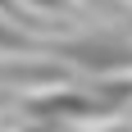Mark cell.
<instances>
[{
  "instance_id": "cell-1",
  "label": "cell",
  "mask_w": 132,
  "mask_h": 132,
  "mask_svg": "<svg viewBox=\"0 0 132 132\" xmlns=\"http://www.w3.org/2000/svg\"><path fill=\"white\" fill-rule=\"evenodd\" d=\"M46 55H59L68 64H82L91 73H123L132 68V46L119 37H78V41H46Z\"/></svg>"
},
{
  "instance_id": "cell-2",
  "label": "cell",
  "mask_w": 132,
  "mask_h": 132,
  "mask_svg": "<svg viewBox=\"0 0 132 132\" xmlns=\"http://www.w3.org/2000/svg\"><path fill=\"white\" fill-rule=\"evenodd\" d=\"M0 50H46V46L32 41V37H23V32H14V27L0 18Z\"/></svg>"
},
{
  "instance_id": "cell-3",
  "label": "cell",
  "mask_w": 132,
  "mask_h": 132,
  "mask_svg": "<svg viewBox=\"0 0 132 132\" xmlns=\"http://www.w3.org/2000/svg\"><path fill=\"white\" fill-rule=\"evenodd\" d=\"M27 5H37V9H59L64 0H27Z\"/></svg>"
},
{
  "instance_id": "cell-4",
  "label": "cell",
  "mask_w": 132,
  "mask_h": 132,
  "mask_svg": "<svg viewBox=\"0 0 132 132\" xmlns=\"http://www.w3.org/2000/svg\"><path fill=\"white\" fill-rule=\"evenodd\" d=\"M0 14H14V0H0Z\"/></svg>"
},
{
  "instance_id": "cell-5",
  "label": "cell",
  "mask_w": 132,
  "mask_h": 132,
  "mask_svg": "<svg viewBox=\"0 0 132 132\" xmlns=\"http://www.w3.org/2000/svg\"><path fill=\"white\" fill-rule=\"evenodd\" d=\"M0 105H5V96H0Z\"/></svg>"
},
{
  "instance_id": "cell-6",
  "label": "cell",
  "mask_w": 132,
  "mask_h": 132,
  "mask_svg": "<svg viewBox=\"0 0 132 132\" xmlns=\"http://www.w3.org/2000/svg\"><path fill=\"white\" fill-rule=\"evenodd\" d=\"M128 109H132V105H128Z\"/></svg>"
}]
</instances>
